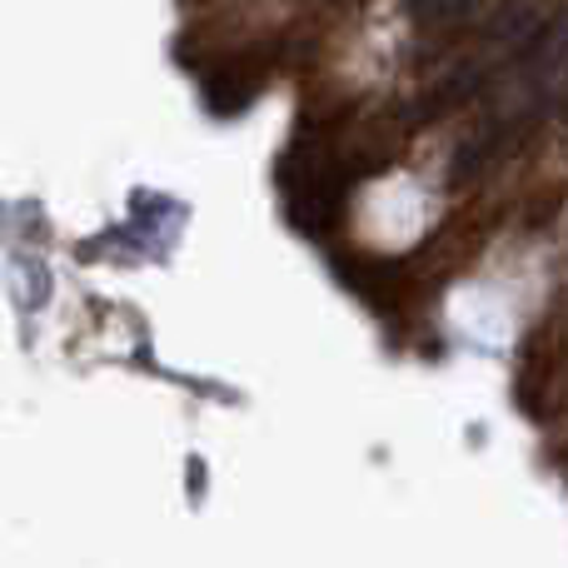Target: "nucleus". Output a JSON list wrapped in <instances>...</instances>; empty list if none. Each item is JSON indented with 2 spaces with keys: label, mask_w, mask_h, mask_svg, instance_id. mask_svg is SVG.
Instances as JSON below:
<instances>
[{
  "label": "nucleus",
  "mask_w": 568,
  "mask_h": 568,
  "mask_svg": "<svg viewBox=\"0 0 568 568\" xmlns=\"http://www.w3.org/2000/svg\"><path fill=\"white\" fill-rule=\"evenodd\" d=\"M484 0H404V10H409L414 26L424 30H444V26H459V20L479 16Z\"/></svg>",
  "instance_id": "1"
},
{
  "label": "nucleus",
  "mask_w": 568,
  "mask_h": 568,
  "mask_svg": "<svg viewBox=\"0 0 568 568\" xmlns=\"http://www.w3.org/2000/svg\"><path fill=\"white\" fill-rule=\"evenodd\" d=\"M559 110H564V115H568V85H564V100H559Z\"/></svg>",
  "instance_id": "2"
}]
</instances>
